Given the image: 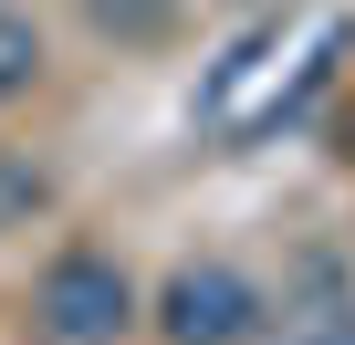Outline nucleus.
<instances>
[{"label":"nucleus","mask_w":355,"mask_h":345,"mask_svg":"<svg viewBox=\"0 0 355 345\" xmlns=\"http://www.w3.org/2000/svg\"><path fill=\"white\" fill-rule=\"evenodd\" d=\"M324 53H345V22H303L293 42H282V32H272V42H241V53L209 74V126L261 136L282 105H303V94L324 84Z\"/></svg>","instance_id":"1"},{"label":"nucleus","mask_w":355,"mask_h":345,"mask_svg":"<svg viewBox=\"0 0 355 345\" xmlns=\"http://www.w3.org/2000/svg\"><path fill=\"white\" fill-rule=\"evenodd\" d=\"M42 324H53L63 345H115V335L136 324V293H125V272H115L105 251H63V262L42 272Z\"/></svg>","instance_id":"2"},{"label":"nucleus","mask_w":355,"mask_h":345,"mask_svg":"<svg viewBox=\"0 0 355 345\" xmlns=\"http://www.w3.org/2000/svg\"><path fill=\"white\" fill-rule=\"evenodd\" d=\"M157 324H167V345H241L261 324V293L230 262H189V272L157 293Z\"/></svg>","instance_id":"3"},{"label":"nucleus","mask_w":355,"mask_h":345,"mask_svg":"<svg viewBox=\"0 0 355 345\" xmlns=\"http://www.w3.org/2000/svg\"><path fill=\"white\" fill-rule=\"evenodd\" d=\"M32 74H42V32H32L21 11H0V105L32 94Z\"/></svg>","instance_id":"4"},{"label":"nucleus","mask_w":355,"mask_h":345,"mask_svg":"<svg viewBox=\"0 0 355 345\" xmlns=\"http://www.w3.org/2000/svg\"><path fill=\"white\" fill-rule=\"evenodd\" d=\"M94 22H105V32H136V42H146V32H167V0H94Z\"/></svg>","instance_id":"5"}]
</instances>
